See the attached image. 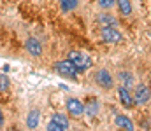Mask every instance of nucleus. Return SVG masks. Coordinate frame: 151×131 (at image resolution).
Masks as SVG:
<instances>
[{"mask_svg":"<svg viewBox=\"0 0 151 131\" xmlns=\"http://www.w3.org/2000/svg\"><path fill=\"white\" fill-rule=\"evenodd\" d=\"M47 130H49V131H62L56 124H55V123H51V121H49V124H47Z\"/></svg>","mask_w":151,"mask_h":131,"instance_id":"nucleus-19","label":"nucleus"},{"mask_svg":"<svg viewBox=\"0 0 151 131\" xmlns=\"http://www.w3.org/2000/svg\"><path fill=\"white\" fill-rule=\"evenodd\" d=\"M118 81L121 82V86H125L127 89H134V87H135V77H134V74L128 72V70L118 72Z\"/></svg>","mask_w":151,"mask_h":131,"instance_id":"nucleus-8","label":"nucleus"},{"mask_svg":"<svg viewBox=\"0 0 151 131\" xmlns=\"http://www.w3.org/2000/svg\"><path fill=\"white\" fill-rule=\"evenodd\" d=\"M0 124H4V115H2V110H0Z\"/></svg>","mask_w":151,"mask_h":131,"instance_id":"nucleus-20","label":"nucleus"},{"mask_svg":"<svg viewBox=\"0 0 151 131\" xmlns=\"http://www.w3.org/2000/svg\"><path fill=\"white\" fill-rule=\"evenodd\" d=\"M118 98H119V101H121V105L125 107V108H134V105H135V101H134V96L130 94V89H127L125 86L118 87Z\"/></svg>","mask_w":151,"mask_h":131,"instance_id":"nucleus-7","label":"nucleus"},{"mask_svg":"<svg viewBox=\"0 0 151 131\" xmlns=\"http://www.w3.org/2000/svg\"><path fill=\"white\" fill-rule=\"evenodd\" d=\"M58 4H60V9L63 12H70V11H74L77 7L79 0H58Z\"/></svg>","mask_w":151,"mask_h":131,"instance_id":"nucleus-15","label":"nucleus"},{"mask_svg":"<svg viewBox=\"0 0 151 131\" xmlns=\"http://www.w3.org/2000/svg\"><path fill=\"white\" fill-rule=\"evenodd\" d=\"M25 49H27L28 54H32V56H40V54H42V45H40V42H39L35 37L27 39V42H25Z\"/></svg>","mask_w":151,"mask_h":131,"instance_id":"nucleus-10","label":"nucleus"},{"mask_svg":"<svg viewBox=\"0 0 151 131\" xmlns=\"http://www.w3.org/2000/svg\"><path fill=\"white\" fill-rule=\"evenodd\" d=\"M93 79H95L97 86L102 87V89H106V91H109V89H113L114 87V77L111 75V72H109L107 68H100V70H97L95 75H93Z\"/></svg>","mask_w":151,"mask_h":131,"instance_id":"nucleus-3","label":"nucleus"},{"mask_svg":"<svg viewBox=\"0 0 151 131\" xmlns=\"http://www.w3.org/2000/svg\"><path fill=\"white\" fill-rule=\"evenodd\" d=\"M65 108H67L69 115H72V117H81L84 114V103L77 98H69L65 103Z\"/></svg>","mask_w":151,"mask_h":131,"instance_id":"nucleus-6","label":"nucleus"},{"mask_svg":"<svg viewBox=\"0 0 151 131\" xmlns=\"http://www.w3.org/2000/svg\"><path fill=\"white\" fill-rule=\"evenodd\" d=\"M116 7H118V11H119L121 16H130L132 11H134L130 0H116Z\"/></svg>","mask_w":151,"mask_h":131,"instance_id":"nucleus-14","label":"nucleus"},{"mask_svg":"<svg viewBox=\"0 0 151 131\" xmlns=\"http://www.w3.org/2000/svg\"><path fill=\"white\" fill-rule=\"evenodd\" d=\"M134 89H135V94H134L135 105H146L151 100V87L148 84H139V86H135Z\"/></svg>","mask_w":151,"mask_h":131,"instance_id":"nucleus-5","label":"nucleus"},{"mask_svg":"<svg viewBox=\"0 0 151 131\" xmlns=\"http://www.w3.org/2000/svg\"><path fill=\"white\" fill-rule=\"evenodd\" d=\"M51 123H55L62 131H65V130L70 128V123H69L67 115H63V114H53V115H51Z\"/></svg>","mask_w":151,"mask_h":131,"instance_id":"nucleus-12","label":"nucleus"},{"mask_svg":"<svg viewBox=\"0 0 151 131\" xmlns=\"http://www.w3.org/2000/svg\"><path fill=\"white\" fill-rule=\"evenodd\" d=\"M99 5H100V9H104V11H109L111 7L116 5V0H99Z\"/></svg>","mask_w":151,"mask_h":131,"instance_id":"nucleus-17","label":"nucleus"},{"mask_svg":"<svg viewBox=\"0 0 151 131\" xmlns=\"http://www.w3.org/2000/svg\"><path fill=\"white\" fill-rule=\"evenodd\" d=\"M39 121H40V112L39 110H30L28 112V115H27V126H28V130H35L39 126Z\"/></svg>","mask_w":151,"mask_h":131,"instance_id":"nucleus-13","label":"nucleus"},{"mask_svg":"<svg viewBox=\"0 0 151 131\" xmlns=\"http://www.w3.org/2000/svg\"><path fill=\"white\" fill-rule=\"evenodd\" d=\"M67 59H70L74 63V67L79 72H84V70H88L91 67V58L83 51H69Z\"/></svg>","mask_w":151,"mask_h":131,"instance_id":"nucleus-1","label":"nucleus"},{"mask_svg":"<svg viewBox=\"0 0 151 131\" xmlns=\"http://www.w3.org/2000/svg\"><path fill=\"white\" fill-rule=\"evenodd\" d=\"M100 37H102L104 42H109V44H118L123 40V35L116 26H102Z\"/></svg>","mask_w":151,"mask_h":131,"instance_id":"nucleus-4","label":"nucleus"},{"mask_svg":"<svg viewBox=\"0 0 151 131\" xmlns=\"http://www.w3.org/2000/svg\"><path fill=\"white\" fill-rule=\"evenodd\" d=\"M55 70H56L58 75L67 77V79H76L77 74H79V70L74 67V63L70 59H60V61H56L55 63Z\"/></svg>","mask_w":151,"mask_h":131,"instance_id":"nucleus-2","label":"nucleus"},{"mask_svg":"<svg viewBox=\"0 0 151 131\" xmlns=\"http://www.w3.org/2000/svg\"><path fill=\"white\" fill-rule=\"evenodd\" d=\"M97 23H99L100 26H118V19L114 18L113 14H109V12H102V14H99Z\"/></svg>","mask_w":151,"mask_h":131,"instance_id":"nucleus-11","label":"nucleus"},{"mask_svg":"<svg viewBox=\"0 0 151 131\" xmlns=\"http://www.w3.org/2000/svg\"><path fill=\"white\" fill-rule=\"evenodd\" d=\"M9 89V77L5 74H0V91H7Z\"/></svg>","mask_w":151,"mask_h":131,"instance_id":"nucleus-18","label":"nucleus"},{"mask_svg":"<svg viewBox=\"0 0 151 131\" xmlns=\"http://www.w3.org/2000/svg\"><path fill=\"white\" fill-rule=\"evenodd\" d=\"M114 124H116L118 128L127 130V131H134V130H135V126H134V123H132V119H130L128 115L116 114V115H114Z\"/></svg>","mask_w":151,"mask_h":131,"instance_id":"nucleus-9","label":"nucleus"},{"mask_svg":"<svg viewBox=\"0 0 151 131\" xmlns=\"http://www.w3.org/2000/svg\"><path fill=\"white\" fill-rule=\"evenodd\" d=\"M84 114H88V115H97V114H99V101H97V100H90V101L84 105Z\"/></svg>","mask_w":151,"mask_h":131,"instance_id":"nucleus-16","label":"nucleus"}]
</instances>
